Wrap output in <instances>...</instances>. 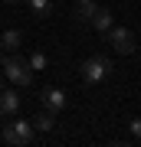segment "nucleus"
Wrapping results in <instances>:
<instances>
[{
	"label": "nucleus",
	"instance_id": "nucleus-6",
	"mask_svg": "<svg viewBox=\"0 0 141 147\" xmlns=\"http://www.w3.org/2000/svg\"><path fill=\"white\" fill-rule=\"evenodd\" d=\"M16 108H20V95L13 88L0 92V115H16Z\"/></svg>",
	"mask_w": 141,
	"mask_h": 147
},
{
	"label": "nucleus",
	"instance_id": "nucleus-3",
	"mask_svg": "<svg viewBox=\"0 0 141 147\" xmlns=\"http://www.w3.org/2000/svg\"><path fill=\"white\" fill-rule=\"evenodd\" d=\"M79 72H82V79L89 82V85H99V82H105L108 79V72H112V62L105 56H89L82 62V69H79Z\"/></svg>",
	"mask_w": 141,
	"mask_h": 147
},
{
	"label": "nucleus",
	"instance_id": "nucleus-11",
	"mask_svg": "<svg viewBox=\"0 0 141 147\" xmlns=\"http://www.w3.org/2000/svg\"><path fill=\"white\" fill-rule=\"evenodd\" d=\"M26 62H30V69H33V72H43V69L49 65V59H46V53H33Z\"/></svg>",
	"mask_w": 141,
	"mask_h": 147
},
{
	"label": "nucleus",
	"instance_id": "nucleus-2",
	"mask_svg": "<svg viewBox=\"0 0 141 147\" xmlns=\"http://www.w3.org/2000/svg\"><path fill=\"white\" fill-rule=\"evenodd\" d=\"M0 69H3V75L13 85H20V88H26V85L33 82V69H30V62H26L23 56H7L3 62H0Z\"/></svg>",
	"mask_w": 141,
	"mask_h": 147
},
{
	"label": "nucleus",
	"instance_id": "nucleus-9",
	"mask_svg": "<svg viewBox=\"0 0 141 147\" xmlns=\"http://www.w3.org/2000/svg\"><path fill=\"white\" fill-rule=\"evenodd\" d=\"M20 46H23V33L20 30H7L3 36H0V49H10L13 53V49H20Z\"/></svg>",
	"mask_w": 141,
	"mask_h": 147
},
{
	"label": "nucleus",
	"instance_id": "nucleus-12",
	"mask_svg": "<svg viewBox=\"0 0 141 147\" xmlns=\"http://www.w3.org/2000/svg\"><path fill=\"white\" fill-rule=\"evenodd\" d=\"M30 7H33L36 16H46V13L52 10V0H30Z\"/></svg>",
	"mask_w": 141,
	"mask_h": 147
},
{
	"label": "nucleus",
	"instance_id": "nucleus-7",
	"mask_svg": "<svg viewBox=\"0 0 141 147\" xmlns=\"http://www.w3.org/2000/svg\"><path fill=\"white\" fill-rule=\"evenodd\" d=\"M95 10H99L95 0H76V20L79 23H89L92 16H95Z\"/></svg>",
	"mask_w": 141,
	"mask_h": 147
},
{
	"label": "nucleus",
	"instance_id": "nucleus-5",
	"mask_svg": "<svg viewBox=\"0 0 141 147\" xmlns=\"http://www.w3.org/2000/svg\"><path fill=\"white\" fill-rule=\"evenodd\" d=\"M43 105H46V111L56 115V111L66 108V95L59 92V88H46V92H43Z\"/></svg>",
	"mask_w": 141,
	"mask_h": 147
},
{
	"label": "nucleus",
	"instance_id": "nucleus-1",
	"mask_svg": "<svg viewBox=\"0 0 141 147\" xmlns=\"http://www.w3.org/2000/svg\"><path fill=\"white\" fill-rule=\"evenodd\" d=\"M33 121H10V124H3V131H0V141L10 144V147H26L33 144Z\"/></svg>",
	"mask_w": 141,
	"mask_h": 147
},
{
	"label": "nucleus",
	"instance_id": "nucleus-4",
	"mask_svg": "<svg viewBox=\"0 0 141 147\" xmlns=\"http://www.w3.org/2000/svg\"><path fill=\"white\" fill-rule=\"evenodd\" d=\"M105 33H108V42L115 46V53H121V56L135 53V33L128 26H108Z\"/></svg>",
	"mask_w": 141,
	"mask_h": 147
},
{
	"label": "nucleus",
	"instance_id": "nucleus-10",
	"mask_svg": "<svg viewBox=\"0 0 141 147\" xmlns=\"http://www.w3.org/2000/svg\"><path fill=\"white\" fill-rule=\"evenodd\" d=\"M89 23H92V26L99 30V33H105V30L112 26V13H108V10H102V7H99V10H95V16H92Z\"/></svg>",
	"mask_w": 141,
	"mask_h": 147
},
{
	"label": "nucleus",
	"instance_id": "nucleus-13",
	"mask_svg": "<svg viewBox=\"0 0 141 147\" xmlns=\"http://www.w3.org/2000/svg\"><path fill=\"white\" fill-rule=\"evenodd\" d=\"M131 134L141 141V118H135V121H131Z\"/></svg>",
	"mask_w": 141,
	"mask_h": 147
},
{
	"label": "nucleus",
	"instance_id": "nucleus-14",
	"mask_svg": "<svg viewBox=\"0 0 141 147\" xmlns=\"http://www.w3.org/2000/svg\"><path fill=\"white\" fill-rule=\"evenodd\" d=\"M3 3H20V0H3Z\"/></svg>",
	"mask_w": 141,
	"mask_h": 147
},
{
	"label": "nucleus",
	"instance_id": "nucleus-8",
	"mask_svg": "<svg viewBox=\"0 0 141 147\" xmlns=\"http://www.w3.org/2000/svg\"><path fill=\"white\" fill-rule=\"evenodd\" d=\"M52 127H56V115H52V111H43V115H36V118H33V131L49 134Z\"/></svg>",
	"mask_w": 141,
	"mask_h": 147
}]
</instances>
